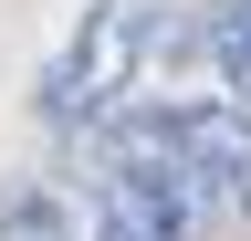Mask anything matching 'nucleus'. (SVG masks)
I'll return each instance as SVG.
<instances>
[{"instance_id": "2", "label": "nucleus", "mask_w": 251, "mask_h": 241, "mask_svg": "<svg viewBox=\"0 0 251 241\" xmlns=\"http://www.w3.org/2000/svg\"><path fill=\"white\" fill-rule=\"evenodd\" d=\"M168 136L209 189L251 199V105H168Z\"/></svg>"}, {"instance_id": "4", "label": "nucleus", "mask_w": 251, "mask_h": 241, "mask_svg": "<svg viewBox=\"0 0 251 241\" xmlns=\"http://www.w3.org/2000/svg\"><path fill=\"white\" fill-rule=\"evenodd\" d=\"M0 241H74V231H63V210L42 189H11V199H0Z\"/></svg>"}, {"instance_id": "3", "label": "nucleus", "mask_w": 251, "mask_h": 241, "mask_svg": "<svg viewBox=\"0 0 251 241\" xmlns=\"http://www.w3.org/2000/svg\"><path fill=\"white\" fill-rule=\"evenodd\" d=\"M199 42H209V63H220V84H230V105H251V0H209Z\"/></svg>"}, {"instance_id": "1", "label": "nucleus", "mask_w": 251, "mask_h": 241, "mask_svg": "<svg viewBox=\"0 0 251 241\" xmlns=\"http://www.w3.org/2000/svg\"><path fill=\"white\" fill-rule=\"evenodd\" d=\"M147 53H157L147 0H94V21L74 32V53L42 74V115L52 126H105V115L126 105V84H136Z\"/></svg>"}, {"instance_id": "5", "label": "nucleus", "mask_w": 251, "mask_h": 241, "mask_svg": "<svg viewBox=\"0 0 251 241\" xmlns=\"http://www.w3.org/2000/svg\"><path fill=\"white\" fill-rule=\"evenodd\" d=\"M94 241H168V231H157L147 210H126V199L105 189V210H94Z\"/></svg>"}]
</instances>
